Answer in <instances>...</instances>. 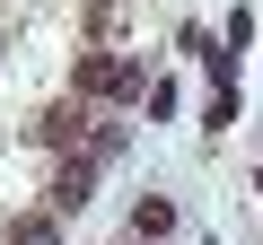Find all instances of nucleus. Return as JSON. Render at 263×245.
Here are the masks:
<instances>
[{"instance_id": "obj_3", "label": "nucleus", "mask_w": 263, "mask_h": 245, "mask_svg": "<svg viewBox=\"0 0 263 245\" xmlns=\"http://www.w3.org/2000/svg\"><path fill=\"white\" fill-rule=\"evenodd\" d=\"M88 193H97V158H70V167L53 175V210H79Z\"/></svg>"}, {"instance_id": "obj_2", "label": "nucleus", "mask_w": 263, "mask_h": 245, "mask_svg": "<svg viewBox=\"0 0 263 245\" xmlns=\"http://www.w3.org/2000/svg\"><path fill=\"white\" fill-rule=\"evenodd\" d=\"M35 140H44V149H79V140H97V132L79 122V105H53V114L35 122Z\"/></svg>"}, {"instance_id": "obj_4", "label": "nucleus", "mask_w": 263, "mask_h": 245, "mask_svg": "<svg viewBox=\"0 0 263 245\" xmlns=\"http://www.w3.org/2000/svg\"><path fill=\"white\" fill-rule=\"evenodd\" d=\"M132 236H141V245H158V236H176V201H167V193H149L141 210H132Z\"/></svg>"}, {"instance_id": "obj_1", "label": "nucleus", "mask_w": 263, "mask_h": 245, "mask_svg": "<svg viewBox=\"0 0 263 245\" xmlns=\"http://www.w3.org/2000/svg\"><path fill=\"white\" fill-rule=\"evenodd\" d=\"M70 88H79V96H105V105H141V62H123V53H88Z\"/></svg>"}, {"instance_id": "obj_5", "label": "nucleus", "mask_w": 263, "mask_h": 245, "mask_svg": "<svg viewBox=\"0 0 263 245\" xmlns=\"http://www.w3.org/2000/svg\"><path fill=\"white\" fill-rule=\"evenodd\" d=\"M9 245H62V210H27V219H9Z\"/></svg>"}, {"instance_id": "obj_6", "label": "nucleus", "mask_w": 263, "mask_h": 245, "mask_svg": "<svg viewBox=\"0 0 263 245\" xmlns=\"http://www.w3.org/2000/svg\"><path fill=\"white\" fill-rule=\"evenodd\" d=\"M158 245H167V236H158Z\"/></svg>"}]
</instances>
